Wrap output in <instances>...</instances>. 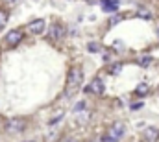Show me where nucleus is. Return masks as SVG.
I'll return each mask as SVG.
<instances>
[{"label":"nucleus","mask_w":159,"mask_h":142,"mask_svg":"<svg viewBox=\"0 0 159 142\" xmlns=\"http://www.w3.org/2000/svg\"><path fill=\"white\" fill-rule=\"evenodd\" d=\"M83 107H85V102H80L76 104V111H83Z\"/></svg>","instance_id":"16"},{"label":"nucleus","mask_w":159,"mask_h":142,"mask_svg":"<svg viewBox=\"0 0 159 142\" xmlns=\"http://www.w3.org/2000/svg\"><path fill=\"white\" fill-rule=\"evenodd\" d=\"M124 133H126V124L119 120V122H113V124H111V127H109V131H107V137H111V139H117V140H119Z\"/></svg>","instance_id":"5"},{"label":"nucleus","mask_w":159,"mask_h":142,"mask_svg":"<svg viewBox=\"0 0 159 142\" xmlns=\"http://www.w3.org/2000/svg\"><path fill=\"white\" fill-rule=\"evenodd\" d=\"M87 48H89V52H93V54H94V52H100V44H98V42H89Z\"/></svg>","instance_id":"11"},{"label":"nucleus","mask_w":159,"mask_h":142,"mask_svg":"<svg viewBox=\"0 0 159 142\" xmlns=\"http://www.w3.org/2000/svg\"><path fill=\"white\" fill-rule=\"evenodd\" d=\"M146 92H148V85H146V83H141V85L137 87V94H141V96H144Z\"/></svg>","instance_id":"10"},{"label":"nucleus","mask_w":159,"mask_h":142,"mask_svg":"<svg viewBox=\"0 0 159 142\" xmlns=\"http://www.w3.org/2000/svg\"><path fill=\"white\" fill-rule=\"evenodd\" d=\"M4 2H6V4H13L15 0H4Z\"/></svg>","instance_id":"20"},{"label":"nucleus","mask_w":159,"mask_h":142,"mask_svg":"<svg viewBox=\"0 0 159 142\" xmlns=\"http://www.w3.org/2000/svg\"><path fill=\"white\" fill-rule=\"evenodd\" d=\"M157 37H159V28H157Z\"/></svg>","instance_id":"22"},{"label":"nucleus","mask_w":159,"mask_h":142,"mask_svg":"<svg viewBox=\"0 0 159 142\" xmlns=\"http://www.w3.org/2000/svg\"><path fill=\"white\" fill-rule=\"evenodd\" d=\"M115 9H117V2H109L104 6V11H115Z\"/></svg>","instance_id":"12"},{"label":"nucleus","mask_w":159,"mask_h":142,"mask_svg":"<svg viewBox=\"0 0 159 142\" xmlns=\"http://www.w3.org/2000/svg\"><path fill=\"white\" fill-rule=\"evenodd\" d=\"M44 30H46V22H44L43 19H35V20H32V22L28 24V32H30L32 35H41Z\"/></svg>","instance_id":"6"},{"label":"nucleus","mask_w":159,"mask_h":142,"mask_svg":"<svg viewBox=\"0 0 159 142\" xmlns=\"http://www.w3.org/2000/svg\"><path fill=\"white\" fill-rule=\"evenodd\" d=\"M81 81H83V70H81V67H72V69L69 70V78H67V87H69V91L78 89L80 85H81Z\"/></svg>","instance_id":"1"},{"label":"nucleus","mask_w":159,"mask_h":142,"mask_svg":"<svg viewBox=\"0 0 159 142\" xmlns=\"http://www.w3.org/2000/svg\"><path fill=\"white\" fill-rule=\"evenodd\" d=\"M120 19H122V17H120V15H117V17H113V20H111V26H115V24H117V22H119Z\"/></svg>","instance_id":"17"},{"label":"nucleus","mask_w":159,"mask_h":142,"mask_svg":"<svg viewBox=\"0 0 159 142\" xmlns=\"http://www.w3.org/2000/svg\"><path fill=\"white\" fill-rule=\"evenodd\" d=\"M46 32H48V39H50V41H61V39L65 37V28H63L59 22L50 24Z\"/></svg>","instance_id":"3"},{"label":"nucleus","mask_w":159,"mask_h":142,"mask_svg":"<svg viewBox=\"0 0 159 142\" xmlns=\"http://www.w3.org/2000/svg\"><path fill=\"white\" fill-rule=\"evenodd\" d=\"M119 70H120V65H119V63H115V65H113V67L109 69V72H111V74H117Z\"/></svg>","instance_id":"13"},{"label":"nucleus","mask_w":159,"mask_h":142,"mask_svg":"<svg viewBox=\"0 0 159 142\" xmlns=\"http://www.w3.org/2000/svg\"><path fill=\"white\" fill-rule=\"evenodd\" d=\"M141 63H143V67H148V65L152 63V59H150V57H144V59H143Z\"/></svg>","instance_id":"15"},{"label":"nucleus","mask_w":159,"mask_h":142,"mask_svg":"<svg viewBox=\"0 0 159 142\" xmlns=\"http://www.w3.org/2000/svg\"><path fill=\"white\" fill-rule=\"evenodd\" d=\"M143 139L148 142H154L159 139V129L157 127H154V126H150V127H146L144 131H143Z\"/></svg>","instance_id":"7"},{"label":"nucleus","mask_w":159,"mask_h":142,"mask_svg":"<svg viewBox=\"0 0 159 142\" xmlns=\"http://www.w3.org/2000/svg\"><path fill=\"white\" fill-rule=\"evenodd\" d=\"M139 15H141V17H146V19H148V17H150V13H148V11H143V9H141V11H139Z\"/></svg>","instance_id":"18"},{"label":"nucleus","mask_w":159,"mask_h":142,"mask_svg":"<svg viewBox=\"0 0 159 142\" xmlns=\"http://www.w3.org/2000/svg\"><path fill=\"white\" fill-rule=\"evenodd\" d=\"M22 37H24V33H22V30H19V28H15V30H11V32H7L6 33V39H4V42L7 44V46H17L20 41H22Z\"/></svg>","instance_id":"4"},{"label":"nucleus","mask_w":159,"mask_h":142,"mask_svg":"<svg viewBox=\"0 0 159 142\" xmlns=\"http://www.w3.org/2000/svg\"><path fill=\"white\" fill-rule=\"evenodd\" d=\"M59 142H78V140H76L74 137H65V139H61Z\"/></svg>","instance_id":"14"},{"label":"nucleus","mask_w":159,"mask_h":142,"mask_svg":"<svg viewBox=\"0 0 159 142\" xmlns=\"http://www.w3.org/2000/svg\"><path fill=\"white\" fill-rule=\"evenodd\" d=\"M7 17H9V15H7V11H6V9H0V30L6 26V22H7Z\"/></svg>","instance_id":"9"},{"label":"nucleus","mask_w":159,"mask_h":142,"mask_svg":"<svg viewBox=\"0 0 159 142\" xmlns=\"http://www.w3.org/2000/svg\"><path fill=\"white\" fill-rule=\"evenodd\" d=\"M91 142H102V140H91Z\"/></svg>","instance_id":"21"},{"label":"nucleus","mask_w":159,"mask_h":142,"mask_svg":"<svg viewBox=\"0 0 159 142\" xmlns=\"http://www.w3.org/2000/svg\"><path fill=\"white\" fill-rule=\"evenodd\" d=\"M141 107H143V104L139 102V104H133V105H131V109H133V111H137V109H141Z\"/></svg>","instance_id":"19"},{"label":"nucleus","mask_w":159,"mask_h":142,"mask_svg":"<svg viewBox=\"0 0 159 142\" xmlns=\"http://www.w3.org/2000/svg\"><path fill=\"white\" fill-rule=\"evenodd\" d=\"M4 126H6V131L7 133L15 135V133H20V131L26 129V120L24 118H9Z\"/></svg>","instance_id":"2"},{"label":"nucleus","mask_w":159,"mask_h":142,"mask_svg":"<svg viewBox=\"0 0 159 142\" xmlns=\"http://www.w3.org/2000/svg\"><path fill=\"white\" fill-rule=\"evenodd\" d=\"M89 92H94V94H104V83H102V79L100 78H94L93 81H91V85H89Z\"/></svg>","instance_id":"8"},{"label":"nucleus","mask_w":159,"mask_h":142,"mask_svg":"<svg viewBox=\"0 0 159 142\" xmlns=\"http://www.w3.org/2000/svg\"><path fill=\"white\" fill-rule=\"evenodd\" d=\"M0 122H2V118H0Z\"/></svg>","instance_id":"23"}]
</instances>
